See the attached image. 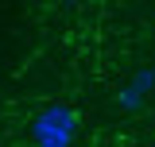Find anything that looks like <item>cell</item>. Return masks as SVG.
<instances>
[{
  "label": "cell",
  "mask_w": 155,
  "mask_h": 147,
  "mask_svg": "<svg viewBox=\"0 0 155 147\" xmlns=\"http://www.w3.org/2000/svg\"><path fill=\"white\" fill-rule=\"evenodd\" d=\"M151 147H155V139H151Z\"/></svg>",
  "instance_id": "3957f363"
},
{
  "label": "cell",
  "mask_w": 155,
  "mask_h": 147,
  "mask_svg": "<svg viewBox=\"0 0 155 147\" xmlns=\"http://www.w3.org/2000/svg\"><path fill=\"white\" fill-rule=\"evenodd\" d=\"M78 128H81V116H78V109H70L66 101L43 105V109L31 116V124H27L35 147H74Z\"/></svg>",
  "instance_id": "6da1fadb"
},
{
  "label": "cell",
  "mask_w": 155,
  "mask_h": 147,
  "mask_svg": "<svg viewBox=\"0 0 155 147\" xmlns=\"http://www.w3.org/2000/svg\"><path fill=\"white\" fill-rule=\"evenodd\" d=\"M155 93V66H140V70L120 85V93H116V105L124 112H136L147 97Z\"/></svg>",
  "instance_id": "7a4b0ae2"
}]
</instances>
